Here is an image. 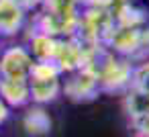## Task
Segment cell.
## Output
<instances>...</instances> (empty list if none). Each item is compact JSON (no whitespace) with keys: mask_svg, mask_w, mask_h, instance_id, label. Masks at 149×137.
I'll list each match as a JSON object with an SVG mask.
<instances>
[{"mask_svg":"<svg viewBox=\"0 0 149 137\" xmlns=\"http://www.w3.org/2000/svg\"><path fill=\"white\" fill-rule=\"evenodd\" d=\"M84 68H88L96 80H98V88L100 92H118L123 88L131 86L133 80V62L112 53L108 47H98L84 64Z\"/></svg>","mask_w":149,"mask_h":137,"instance_id":"1","label":"cell"},{"mask_svg":"<svg viewBox=\"0 0 149 137\" xmlns=\"http://www.w3.org/2000/svg\"><path fill=\"white\" fill-rule=\"evenodd\" d=\"M27 82L31 100L35 104L53 102L61 94V72L51 62H35Z\"/></svg>","mask_w":149,"mask_h":137,"instance_id":"2","label":"cell"},{"mask_svg":"<svg viewBox=\"0 0 149 137\" xmlns=\"http://www.w3.org/2000/svg\"><path fill=\"white\" fill-rule=\"evenodd\" d=\"M61 92L74 102H90L100 94L98 80L88 68H80L68 74L65 84H61Z\"/></svg>","mask_w":149,"mask_h":137,"instance_id":"3","label":"cell"},{"mask_svg":"<svg viewBox=\"0 0 149 137\" xmlns=\"http://www.w3.org/2000/svg\"><path fill=\"white\" fill-rule=\"evenodd\" d=\"M35 59L31 51L23 45H13L0 53V76L2 78H17L27 80L31 74Z\"/></svg>","mask_w":149,"mask_h":137,"instance_id":"4","label":"cell"},{"mask_svg":"<svg viewBox=\"0 0 149 137\" xmlns=\"http://www.w3.org/2000/svg\"><path fill=\"white\" fill-rule=\"evenodd\" d=\"M53 64L59 68L61 74H70V72L80 70L86 64V53L74 37H61V39H57Z\"/></svg>","mask_w":149,"mask_h":137,"instance_id":"5","label":"cell"},{"mask_svg":"<svg viewBox=\"0 0 149 137\" xmlns=\"http://www.w3.org/2000/svg\"><path fill=\"white\" fill-rule=\"evenodd\" d=\"M25 8L17 0H0V37H13L25 25Z\"/></svg>","mask_w":149,"mask_h":137,"instance_id":"6","label":"cell"},{"mask_svg":"<svg viewBox=\"0 0 149 137\" xmlns=\"http://www.w3.org/2000/svg\"><path fill=\"white\" fill-rule=\"evenodd\" d=\"M53 121L49 113L43 108V104H33L23 115V129L29 137H45L51 133Z\"/></svg>","mask_w":149,"mask_h":137,"instance_id":"7","label":"cell"},{"mask_svg":"<svg viewBox=\"0 0 149 137\" xmlns=\"http://www.w3.org/2000/svg\"><path fill=\"white\" fill-rule=\"evenodd\" d=\"M0 98L6 102L10 108H19L31 102L29 94V82L27 80H17V78H2L0 76Z\"/></svg>","mask_w":149,"mask_h":137,"instance_id":"8","label":"cell"},{"mask_svg":"<svg viewBox=\"0 0 149 137\" xmlns=\"http://www.w3.org/2000/svg\"><path fill=\"white\" fill-rule=\"evenodd\" d=\"M33 55L35 62H51L53 64V55L57 49V37H51L43 31L33 29V33L29 35V47H27Z\"/></svg>","mask_w":149,"mask_h":137,"instance_id":"9","label":"cell"},{"mask_svg":"<svg viewBox=\"0 0 149 137\" xmlns=\"http://www.w3.org/2000/svg\"><path fill=\"white\" fill-rule=\"evenodd\" d=\"M123 106H125V113L129 119H139V117L149 115V92L143 88H137V86H129Z\"/></svg>","mask_w":149,"mask_h":137,"instance_id":"10","label":"cell"},{"mask_svg":"<svg viewBox=\"0 0 149 137\" xmlns=\"http://www.w3.org/2000/svg\"><path fill=\"white\" fill-rule=\"evenodd\" d=\"M131 86H137V88H143L149 92V59H143L141 66L133 70Z\"/></svg>","mask_w":149,"mask_h":137,"instance_id":"11","label":"cell"},{"mask_svg":"<svg viewBox=\"0 0 149 137\" xmlns=\"http://www.w3.org/2000/svg\"><path fill=\"white\" fill-rule=\"evenodd\" d=\"M131 127L135 129L137 137H149V115L139 117V119H131Z\"/></svg>","mask_w":149,"mask_h":137,"instance_id":"12","label":"cell"},{"mask_svg":"<svg viewBox=\"0 0 149 137\" xmlns=\"http://www.w3.org/2000/svg\"><path fill=\"white\" fill-rule=\"evenodd\" d=\"M17 2L25 8V10H33V8H39L43 0H17Z\"/></svg>","mask_w":149,"mask_h":137,"instance_id":"13","label":"cell"},{"mask_svg":"<svg viewBox=\"0 0 149 137\" xmlns=\"http://www.w3.org/2000/svg\"><path fill=\"white\" fill-rule=\"evenodd\" d=\"M6 119H8V106H6V102L2 98H0V125H2Z\"/></svg>","mask_w":149,"mask_h":137,"instance_id":"14","label":"cell"}]
</instances>
